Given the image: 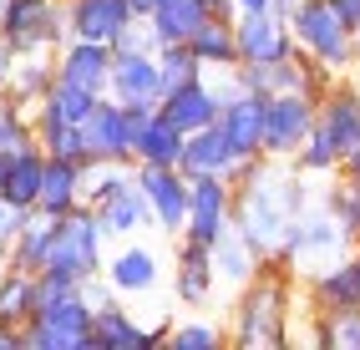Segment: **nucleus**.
<instances>
[{"label": "nucleus", "mask_w": 360, "mask_h": 350, "mask_svg": "<svg viewBox=\"0 0 360 350\" xmlns=\"http://www.w3.org/2000/svg\"><path fill=\"white\" fill-rule=\"evenodd\" d=\"M309 178L290 157H244L233 178V228L269 259L284 249L295 219L309 208Z\"/></svg>", "instance_id": "nucleus-1"}, {"label": "nucleus", "mask_w": 360, "mask_h": 350, "mask_svg": "<svg viewBox=\"0 0 360 350\" xmlns=\"http://www.w3.org/2000/svg\"><path fill=\"white\" fill-rule=\"evenodd\" d=\"M304 310V285L290 254H269L249 285L233 290V305L224 310L229 320V345L244 350H279L295 340V320Z\"/></svg>", "instance_id": "nucleus-2"}, {"label": "nucleus", "mask_w": 360, "mask_h": 350, "mask_svg": "<svg viewBox=\"0 0 360 350\" xmlns=\"http://www.w3.org/2000/svg\"><path fill=\"white\" fill-rule=\"evenodd\" d=\"M86 208L97 214V223L107 228V239H137V233L153 228L148 198H142V183L132 162H97L86 173Z\"/></svg>", "instance_id": "nucleus-3"}, {"label": "nucleus", "mask_w": 360, "mask_h": 350, "mask_svg": "<svg viewBox=\"0 0 360 350\" xmlns=\"http://www.w3.org/2000/svg\"><path fill=\"white\" fill-rule=\"evenodd\" d=\"M97 102H102V97H91V91H82V86L56 82V86L31 107V112H36V143H41V153L91 162V157H86V117H91V107H97Z\"/></svg>", "instance_id": "nucleus-4"}, {"label": "nucleus", "mask_w": 360, "mask_h": 350, "mask_svg": "<svg viewBox=\"0 0 360 350\" xmlns=\"http://www.w3.org/2000/svg\"><path fill=\"white\" fill-rule=\"evenodd\" d=\"M290 36H295V46H300L315 66H325V72H335V77L350 72L355 31L340 20V11H335L330 0H295V11H290Z\"/></svg>", "instance_id": "nucleus-5"}, {"label": "nucleus", "mask_w": 360, "mask_h": 350, "mask_svg": "<svg viewBox=\"0 0 360 350\" xmlns=\"http://www.w3.org/2000/svg\"><path fill=\"white\" fill-rule=\"evenodd\" d=\"M107 228L97 223V214L82 203V208H71V214L56 219V233H51V254H46V269H56L66 279H91V274H102L107 269Z\"/></svg>", "instance_id": "nucleus-6"}, {"label": "nucleus", "mask_w": 360, "mask_h": 350, "mask_svg": "<svg viewBox=\"0 0 360 350\" xmlns=\"http://www.w3.org/2000/svg\"><path fill=\"white\" fill-rule=\"evenodd\" d=\"M0 36L15 46V56H31V51L56 56L71 41L66 0H6L0 6Z\"/></svg>", "instance_id": "nucleus-7"}, {"label": "nucleus", "mask_w": 360, "mask_h": 350, "mask_svg": "<svg viewBox=\"0 0 360 350\" xmlns=\"http://www.w3.org/2000/svg\"><path fill=\"white\" fill-rule=\"evenodd\" d=\"M350 244H355V239L340 228V219H335L320 198H309V208L295 219V228H290V239H284L279 254H290V264H295L300 279H304L309 269H325V264H335V259H345Z\"/></svg>", "instance_id": "nucleus-8"}, {"label": "nucleus", "mask_w": 360, "mask_h": 350, "mask_svg": "<svg viewBox=\"0 0 360 350\" xmlns=\"http://www.w3.org/2000/svg\"><path fill=\"white\" fill-rule=\"evenodd\" d=\"M26 345L31 350H91V305L82 299V285L36 305V315L26 320Z\"/></svg>", "instance_id": "nucleus-9"}, {"label": "nucleus", "mask_w": 360, "mask_h": 350, "mask_svg": "<svg viewBox=\"0 0 360 350\" xmlns=\"http://www.w3.org/2000/svg\"><path fill=\"white\" fill-rule=\"evenodd\" d=\"M233 77L244 91H259V97H279V91H309V97H325V86L335 82V72L315 66L304 51L284 56V61H238Z\"/></svg>", "instance_id": "nucleus-10"}, {"label": "nucleus", "mask_w": 360, "mask_h": 350, "mask_svg": "<svg viewBox=\"0 0 360 350\" xmlns=\"http://www.w3.org/2000/svg\"><path fill=\"white\" fill-rule=\"evenodd\" d=\"M315 122H320V97H309V91L264 97V157H295Z\"/></svg>", "instance_id": "nucleus-11"}, {"label": "nucleus", "mask_w": 360, "mask_h": 350, "mask_svg": "<svg viewBox=\"0 0 360 350\" xmlns=\"http://www.w3.org/2000/svg\"><path fill=\"white\" fill-rule=\"evenodd\" d=\"M167 290H173L178 310H208L219 294V269H213V249L193 239H173V259H167Z\"/></svg>", "instance_id": "nucleus-12"}, {"label": "nucleus", "mask_w": 360, "mask_h": 350, "mask_svg": "<svg viewBox=\"0 0 360 350\" xmlns=\"http://www.w3.org/2000/svg\"><path fill=\"white\" fill-rule=\"evenodd\" d=\"M233 228V183L219 173H203L193 178V193H188V223L178 239H193V244H219L224 233Z\"/></svg>", "instance_id": "nucleus-13"}, {"label": "nucleus", "mask_w": 360, "mask_h": 350, "mask_svg": "<svg viewBox=\"0 0 360 350\" xmlns=\"http://www.w3.org/2000/svg\"><path fill=\"white\" fill-rule=\"evenodd\" d=\"M162 269H167L162 254L137 233V239H117L107 249V269L102 274H107V285L122 294V299H142V294H153L162 285Z\"/></svg>", "instance_id": "nucleus-14"}, {"label": "nucleus", "mask_w": 360, "mask_h": 350, "mask_svg": "<svg viewBox=\"0 0 360 350\" xmlns=\"http://www.w3.org/2000/svg\"><path fill=\"white\" fill-rule=\"evenodd\" d=\"M107 97L122 107H158L162 102V77H158V51L142 46H112V82Z\"/></svg>", "instance_id": "nucleus-15"}, {"label": "nucleus", "mask_w": 360, "mask_h": 350, "mask_svg": "<svg viewBox=\"0 0 360 350\" xmlns=\"http://www.w3.org/2000/svg\"><path fill=\"white\" fill-rule=\"evenodd\" d=\"M137 183H142V198H148V214H153V228L162 239H178L183 223H188V193H193V178L183 168H137Z\"/></svg>", "instance_id": "nucleus-16"}, {"label": "nucleus", "mask_w": 360, "mask_h": 350, "mask_svg": "<svg viewBox=\"0 0 360 350\" xmlns=\"http://www.w3.org/2000/svg\"><path fill=\"white\" fill-rule=\"evenodd\" d=\"M320 127L335 137V148H340L345 168H350V162L360 157V82L350 72L325 86V97H320Z\"/></svg>", "instance_id": "nucleus-17"}, {"label": "nucleus", "mask_w": 360, "mask_h": 350, "mask_svg": "<svg viewBox=\"0 0 360 350\" xmlns=\"http://www.w3.org/2000/svg\"><path fill=\"white\" fill-rule=\"evenodd\" d=\"M188 137L158 107H132V168H178Z\"/></svg>", "instance_id": "nucleus-18"}, {"label": "nucleus", "mask_w": 360, "mask_h": 350, "mask_svg": "<svg viewBox=\"0 0 360 350\" xmlns=\"http://www.w3.org/2000/svg\"><path fill=\"white\" fill-rule=\"evenodd\" d=\"M233 36H238V61H284L300 46L290 36V20L274 11H244L233 15Z\"/></svg>", "instance_id": "nucleus-19"}, {"label": "nucleus", "mask_w": 360, "mask_h": 350, "mask_svg": "<svg viewBox=\"0 0 360 350\" xmlns=\"http://www.w3.org/2000/svg\"><path fill=\"white\" fill-rule=\"evenodd\" d=\"M219 107H224V97H219V86H213V77H193V82H183V86H167L162 102H158V112L183 137L213 127V122H219Z\"/></svg>", "instance_id": "nucleus-20"}, {"label": "nucleus", "mask_w": 360, "mask_h": 350, "mask_svg": "<svg viewBox=\"0 0 360 350\" xmlns=\"http://www.w3.org/2000/svg\"><path fill=\"white\" fill-rule=\"evenodd\" d=\"M86 157L91 162H132V107L102 97L86 117Z\"/></svg>", "instance_id": "nucleus-21"}, {"label": "nucleus", "mask_w": 360, "mask_h": 350, "mask_svg": "<svg viewBox=\"0 0 360 350\" xmlns=\"http://www.w3.org/2000/svg\"><path fill=\"white\" fill-rule=\"evenodd\" d=\"M56 82L82 86V91H91V97H107V82H112V46L71 36L61 51H56Z\"/></svg>", "instance_id": "nucleus-22"}, {"label": "nucleus", "mask_w": 360, "mask_h": 350, "mask_svg": "<svg viewBox=\"0 0 360 350\" xmlns=\"http://www.w3.org/2000/svg\"><path fill=\"white\" fill-rule=\"evenodd\" d=\"M97 168V162H82V157H51L46 153V173H41V198L36 208L41 214H71V208H82L86 203V173Z\"/></svg>", "instance_id": "nucleus-23"}, {"label": "nucleus", "mask_w": 360, "mask_h": 350, "mask_svg": "<svg viewBox=\"0 0 360 350\" xmlns=\"http://www.w3.org/2000/svg\"><path fill=\"white\" fill-rule=\"evenodd\" d=\"M219 132L229 137V148L238 157H264V97L238 86L233 97L219 107Z\"/></svg>", "instance_id": "nucleus-24"}, {"label": "nucleus", "mask_w": 360, "mask_h": 350, "mask_svg": "<svg viewBox=\"0 0 360 350\" xmlns=\"http://www.w3.org/2000/svg\"><path fill=\"white\" fill-rule=\"evenodd\" d=\"M178 168L188 178H203V173H219V178H238V168H244V157H238L229 148V137L219 132V122L203 127V132H188V143H183V157H178Z\"/></svg>", "instance_id": "nucleus-25"}, {"label": "nucleus", "mask_w": 360, "mask_h": 350, "mask_svg": "<svg viewBox=\"0 0 360 350\" xmlns=\"http://www.w3.org/2000/svg\"><path fill=\"white\" fill-rule=\"evenodd\" d=\"M66 20H71V36L117 46L122 31L132 26V11L122 0H66Z\"/></svg>", "instance_id": "nucleus-26"}, {"label": "nucleus", "mask_w": 360, "mask_h": 350, "mask_svg": "<svg viewBox=\"0 0 360 350\" xmlns=\"http://www.w3.org/2000/svg\"><path fill=\"white\" fill-rule=\"evenodd\" d=\"M300 285H304V305L309 310H350V305H360V279H355L350 254L325 264V269H309Z\"/></svg>", "instance_id": "nucleus-27"}, {"label": "nucleus", "mask_w": 360, "mask_h": 350, "mask_svg": "<svg viewBox=\"0 0 360 350\" xmlns=\"http://www.w3.org/2000/svg\"><path fill=\"white\" fill-rule=\"evenodd\" d=\"M91 350H148V325L127 310V299L91 310Z\"/></svg>", "instance_id": "nucleus-28"}, {"label": "nucleus", "mask_w": 360, "mask_h": 350, "mask_svg": "<svg viewBox=\"0 0 360 350\" xmlns=\"http://www.w3.org/2000/svg\"><path fill=\"white\" fill-rule=\"evenodd\" d=\"M203 20H208V0H162V6L148 15L153 46H188Z\"/></svg>", "instance_id": "nucleus-29"}, {"label": "nucleus", "mask_w": 360, "mask_h": 350, "mask_svg": "<svg viewBox=\"0 0 360 350\" xmlns=\"http://www.w3.org/2000/svg\"><path fill=\"white\" fill-rule=\"evenodd\" d=\"M193 56L208 66V72H233L238 66V36H233V15L224 11H208V20L193 31Z\"/></svg>", "instance_id": "nucleus-30"}, {"label": "nucleus", "mask_w": 360, "mask_h": 350, "mask_svg": "<svg viewBox=\"0 0 360 350\" xmlns=\"http://www.w3.org/2000/svg\"><path fill=\"white\" fill-rule=\"evenodd\" d=\"M259 264H264V254H259L238 228H229L224 239L213 244V269H219V285H224V290L249 285V279L259 274Z\"/></svg>", "instance_id": "nucleus-31"}, {"label": "nucleus", "mask_w": 360, "mask_h": 350, "mask_svg": "<svg viewBox=\"0 0 360 350\" xmlns=\"http://www.w3.org/2000/svg\"><path fill=\"white\" fill-rule=\"evenodd\" d=\"M41 173H46V153L26 148V153H11L6 157V178H0V193L20 208H36L41 198Z\"/></svg>", "instance_id": "nucleus-32"}, {"label": "nucleus", "mask_w": 360, "mask_h": 350, "mask_svg": "<svg viewBox=\"0 0 360 350\" xmlns=\"http://www.w3.org/2000/svg\"><path fill=\"white\" fill-rule=\"evenodd\" d=\"M51 233H56V219L41 214V208H31V214H26V228H20L15 244H11V264L26 269V274H41V269H46V254H51Z\"/></svg>", "instance_id": "nucleus-33"}, {"label": "nucleus", "mask_w": 360, "mask_h": 350, "mask_svg": "<svg viewBox=\"0 0 360 350\" xmlns=\"http://www.w3.org/2000/svg\"><path fill=\"white\" fill-rule=\"evenodd\" d=\"M56 86V56L51 51H31V56H15V72H11V97L15 102H26V107H36L46 91Z\"/></svg>", "instance_id": "nucleus-34"}, {"label": "nucleus", "mask_w": 360, "mask_h": 350, "mask_svg": "<svg viewBox=\"0 0 360 350\" xmlns=\"http://www.w3.org/2000/svg\"><path fill=\"white\" fill-rule=\"evenodd\" d=\"M173 350H224L229 345V320H213L208 310H188L173 320V335H167Z\"/></svg>", "instance_id": "nucleus-35"}, {"label": "nucleus", "mask_w": 360, "mask_h": 350, "mask_svg": "<svg viewBox=\"0 0 360 350\" xmlns=\"http://www.w3.org/2000/svg\"><path fill=\"white\" fill-rule=\"evenodd\" d=\"M290 162H295V168H300V173H304L309 183H315V178L325 183V178H335V173H345V157H340V148H335V137H330V132H325L320 122L309 127L304 148H300V153H295Z\"/></svg>", "instance_id": "nucleus-36"}, {"label": "nucleus", "mask_w": 360, "mask_h": 350, "mask_svg": "<svg viewBox=\"0 0 360 350\" xmlns=\"http://www.w3.org/2000/svg\"><path fill=\"white\" fill-rule=\"evenodd\" d=\"M26 148H41L36 143V112L26 102H15L11 91H0V153H26Z\"/></svg>", "instance_id": "nucleus-37"}, {"label": "nucleus", "mask_w": 360, "mask_h": 350, "mask_svg": "<svg viewBox=\"0 0 360 350\" xmlns=\"http://www.w3.org/2000/svg\"><path fill=\"white\" fill-rule=\"evenodd\" d=\"M31 315H36V274L11 264L0 274V325H26Z\"/></svg>", "instance_id": "nucleus-38"}, {"label": "nucleus", "mask_w": 360, "mask_h": 350, "mask_svg": "<svg viewBox=\"0 0 360 350\" xmlns=\"http://www.w3.org/2000/svg\"><path fill=\"white\" fill-rule=\"evenodd\" d=\"M158 77H162V91H167V86H183L193 77H208V66L193 56V46H158Z\"/></svg>", "instance_id": "nucleus-39"}, {"label": "nucleus", "mask_w": 360, "mask_h": 350, "mask_svg": "<svg viewBox=\"0 0 360 350\" xmlns=\"http://www.w3.org/2000/svg\"><path fill=\"white\" fill-rule=\"evenodd\" d=\"M26 214H31V208H20V203H11L6 193H0V244H15V233L20 228H26Z\"/></svg>", "instance_id": "nucleus-40"}, {"label": "nucleus", "mask_w": 360, "mask_h": 350, "mask_svg": "<svg viewBox=\"0 0 360 350\" xmlns=\"http://www.w3.org/2000/svg\"><path fill=\"white\" fill-rule=\"evenodd\" d=\"M0 350H31L26 345V325H0Z\"/></svg>", "instance_id": "nucleus-41"}, {"label": "nucleus", "mask_w": 360, "mask_h": 350, "mask_svg": "<svg viewBox=\"0 0 360 350\" xmlns=\"http://www.w3.org/2000/svg\"><path fill=\"white\" fill-rule=\"evenodd\" d=\"M11 72H15V46H11L6 36H0V91L11 86Z\"/></svg>", "instance_id": "nucleus-42"}, {"label": "nucleus", "mask_w": 360, "mask_h": 350, "mask_svg": "<svg viewBox=\"0 0 360 350\" xmlns=\"http://www.w3.org/2000/svg\"><path fill=\"white\" fill-rule=\"evenodd\" d=\"M330 6L340 11V20H345L350 31H360V0H330Z\"/></svg>", "instance_id": "nucleus-43"}, {"label": "nucleus", "mask_w": 360, "mask_h": 350, "mask_svg": "<svg viewBox=\"0 0 360 350\" xmlns=\"http://www.w3.org/2000/svg\"><path fill=\"white\" fill-rule=\"evenodd\" d=\"M122 6L132 11V20H148V15H153V11L162 6V0H122Z\"/></svg>", "instance_id": "nucleus-44"}, {"label": "nucleus", "mask_w": 360, "mask_h": 350, "mask_svg": "<svg viewBox=\"0 0 360 350\" xmlns=\"http://www.w3.org/2000/svg\"><path fill=\"white\" fill-rule=\"evenodd\" d=\"M269 6H274V0H233L238 15H244V11H269Z\"/></svg>", "instance_id": "nucleus-45"}, {"label": "nucleus", "mask_w": 360, "mask_h": 350, "mask_svg": "<svg viewBox=\"0 0 360 350\" xmlns=\"http://www.w3.org/2000/svg\"><path fill=\"white\" fill-rule=\"evenodd\" d=\"M350 77L360 82V31H355V56H350Z\"/></svg>", "instance_id": "nucleus-46"}, {"label": "nucleus", "mask_w": 360, "mask_h": 350, "mask_svg": "<svg viewBox=\"0 0 360 350\" xmlns=\"http://www.w3.org/2000/svg\"><path fill=\"white\" fill-rule=\"evenodd\" d=\"M274 15H284V20H290V11H295V0H274V6H269Z\"/></svg>", "instance_id": "nucleus-47"}, {"label": "nucleus", "mask_w": 360, "mask_h": 350, "mask_svg": "<svg viewBox=\"0 0 360 350\" xmlns=\"http://www.w3.org/2000/svg\"><path fill=\"white\" fill-rule=\"evenodd\" d=\"M208 11H224V15H238V11H233V0H208Z\"/></svg>", "instance_id": "nucleus-48"}, {"label": "nucleus", "mask_w": 360, "mask_h": 350, "mask_svg": "<svg viewBox=\"0 0 360 350\" xmlns=\"http://www.w3.org/2000/svg\"><path fill=\"white\" fill-rule=\"evenodd\" d=\"M350 264H355V279H360V239L350 244Z\"/></svg>", "instance_id": "nucleus-49"}, {"label": "nucleus", "mask_w": 360, "mask_h": 350, "mask_svg": "<svg viewBox=\"0 0 360 350\" xmlns=\"http://www.w3.org/2000/svg\"><path fill=\"white\" fill-rule=\"evenodd\" d=\"M6 269H11V249H6V244H0V274H6Z\"/></svg>", "instance_id": "nucleus-50"}, {"label": "nucleus", "mask_w": 360, "mask_h": 350, "mask_svg": "<svg viewBox=\"0 0 360 350\" xmlns=\"http://www.w3.org/2000/svg\"><path fill=\"white\" fill-rule=\"evenodd\" d=\"M345 173H350V178H360V157H355V162H350V168H345Z\"/></svg>", "instance_id": "nucleus-51"}, {"label": "nucleus", "mask_w": 360, "mask_h": 350, "mask_svg": "<svg viewBox=\"0 0 360 350\" xmlns=\"http://www.w3.org/2000/svg\"><path fill=\"white\" fill-rule=\"evenodd\" d=\"M0 178H6V153H0Z\"/></svg>", "instance_id": "nucleus-52"}, {"label": "nucleus", "mask_w": 360, "mask_h": 350, "mask_svg": "<svg viewBox=\"0 0 360 350\" xmlns=\"http://www.w3.org/2000/svg\"><path fill=\"white\" fill-rule=\"evenodd\" d=\"M0 6H6V0H0Z\"/></svg>", "instance_id": "nucleus-53"}]
</instances>
